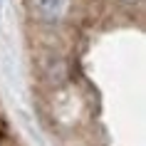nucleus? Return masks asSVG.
Wrapping results in <instances>:
<instances>
[{
	"instance_id": "nucleus-1",
	"label": "nucleus",
	"mask_w": 146,
	"mask_h": 146,
	"mask_svg": "<svg viewBox=\"0 0 146 146\" xmlns=\"http://www.w3.org/2000/svg\"><path fill=\"white\" fill-rule=\"evenodd\" d=\"M72 0H27L32 15L42 23H57L67 15Z\"/></svg>"
}]
</instances>
